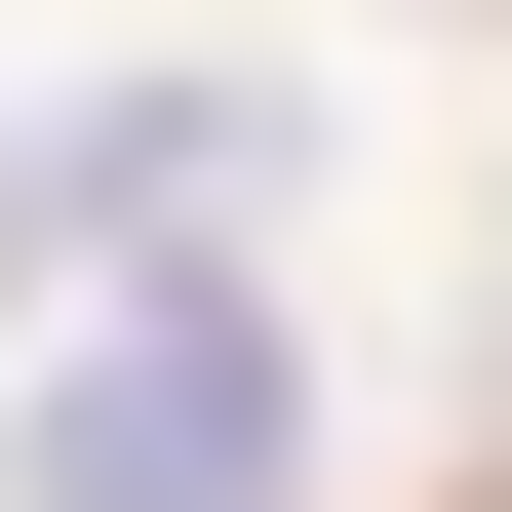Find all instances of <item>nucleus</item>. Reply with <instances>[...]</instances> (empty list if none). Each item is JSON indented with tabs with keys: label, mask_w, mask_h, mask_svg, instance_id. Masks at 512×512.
Listing matches in <instances>:
<instances>
[{
	"label": "nucleus",
	"mask_w": 512,
	"mask_h": 512,
	"mask_svg": "<svg viewBox=\"0 0 512 512\" xmlns=\"http://www.w3.org/2000/svg\"><path fill=\"white\" fill-rule=\"evenodd\" d=\"M0 512H316V355L237 276H119V316H40V394H0Z\"/></svg>",
	"instance_id": "obj_1"
},
{
	"label": "nucleus",
	"mask_w": 512,
	"mask_h": 512,
	"mask_svg": "<svg viewBox=\"0 0 512 512\" xmlns=\"http://www.w3.org/2000/svg\"><path fill=\"white\" fill-rule=\"evenodd\" d=\"M197 197H276V79H79V119L0 158V276H40V316H119V276H237Z\"/></svg>",
	"instance_id": "obj_2"
}]
</instances>
